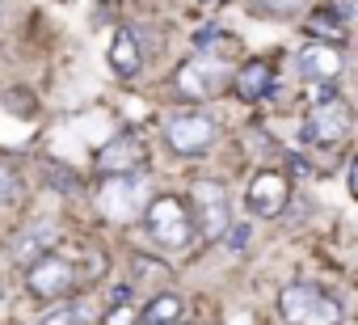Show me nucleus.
<instances>
[{"mask_svg":"<svg viewBox=\"0 0 358 325\" xmlns=\"http://www.w3.org/2000/svg\"><path fill=\"white\" fill-rule=\"evenodd\" d=\"M312 39H329V43H345V22L333 13V9H320V13H312L308 18V26H303Z\"/></svg>","mask_w":358,"mask_h":325,"instance_id":"obj_17","label":"nucleus"},{"mask_svg":"<svg viewBox=\"0 0 358 325\" xmlns=\"http://www.w3.org/2000/svg\"><path fill=\"white\" fill-rule=\"evenodd\" d=\"M139 64H143L139 43H135V34H131V30H122V34L114 39V47H110V68H114L122 81H131V76L139 72Z\"/></svg>","mask_w":358,"mask_h":325,"instance_id":"obj_16","label":"nucleus"},{"mask_svg":"<svg viewBox=\"0 0 358 325\" xmlns=\"http://www.w3.org/2000/svg\"><path fill=\"white\" fill-rule=\"evenodd\" d=\"M282 317L291 325H341V304L316 283H291L282 291Z\"/></svg>","mask_w":358,"mask_h":325,"instance_id":"obj_3","label":"nucleus"},{"mask_svg":"<svg viewBox=\"0 0 358 325\" xmlns=\"http://www.w3.org/2000/svg\"><path fill=\"white\" fill-rule=\"evenodd\" d=\"M22 195H26V182H22V174L9 165V160H0V207L17 203Z\"/></svg>","mask_w":358,"mask_h":325,"instance_id":"obj_18","label":"nucleus"},{"mask_svg":"<svg viewBox=\"0 0 358 325\" xmlns=\"http://www.w3.org/2000/svg\"><path fill=\"white\" fill-rule=\"evenodd\" d=\"M55 241H59V224H55V220H34L30 228H22V233L13 237V262L30 266V262H38L43 254H51Z\"/></svg>","mask_w":358,"mask_h":325,"instance_id":"obj_11","label":"nucleus"},{"mask_svg":"<svg viewBox=\"0 0 358 325\" xmlns=\"http://www.w3.org/2000/svg\"><path fill=\"white\" fill-rule=\"evenodd\" d=\"M131 266H135V279H169V266L160 262V258H143V254H135L131 258Z\"/></svg>","mask_w":358,"mask_h":325,"instance_id":"obj_19","label":"nucleus"},{"mask_svg":"<svg viewBox=\"0 0 358 325\" xmlns=\"http://www.w3.org/2000/svg\"><path fill=\"white\" fill-rule=\"evenodd\" d=\"M287 199H291V182H287L278 170H262V174L249 182V195H245L249 212H253V216H262V220H274V216H282Z\"/></svg>","mask_w":358,"mask_h":325,"instance_id":"obj_8","label":"nucleus"},{"mask_svg":"<svg viewBox=\"0 0 358 325\" xmlns=\"http://www.w3.org/2000/svg\"><path fill=\"white\" fill-rule=\"evenodd\" d=\"M190 203H194V228L207 241H220L228 233V191L220 182H194L190 186Z\"/></svg>","mask_w":358,"mask_h":325,"instance_id":"obj_6","label":"nucleus"},{"mask_svg":"<svg viewBox=\"0 0 358 325\" xmlns=\"http://www.w3.org/2000/svg\"><path fill=\"white\" fill-rule=\"evenodd\" d=\"M350 131H354V114H350V106L341 97L320 102L312 110V118L303 123V139L308 144H341V139H350Z\"/></svg>","mask_w":358,"mask_h":325,"instance_id":"obj_7","label":"nucleus"},{"mask_svg":"<svg viewBox=\"0 0 358 325\" xmlns=\"http://www.w3.org/2000/svg\"><path fill=\"white\" fill-rule=\"evenodd\" d=\"M43 325H101V312L93 300H68V304H55L51 312H43Z\"/></svg>","mask_w":358,"mask_h":325,"instance_id":"obj_14","label":"nucleus"},{"mask_svg":"<svg viewBox=\"0 0 358 325\" xmlns=\"http://www.w3.org/2000/svg\"><path fill=\"white\" fill-rule=\"evenodd\" d=\"M148 195H152V191H148V178H139V174H114V178H106L101 191H97V212H101L110 224H131V220L143 216Z\"/></svg>","mask_w":358,"mask_h":325,"instance_id":"obj_2","label":"nucleus"},{"mask_svg":"<svg viewBox=\"0 0 358 325\" xmlns=\"http://www.w3.org/2000/svg\"><path fill=\"white\" fill-rule=\"evenodd\" d=\"M245 241H249V224H236L232 228V245H245Z\"/></svg>","mask_w":358,"mask_h":325,"instance_id":"obj_22","label":"nucleus"},{"mask_svg":"<svg viewBox=\"0 0 358 325\" xmlns=\"http://www.w3.org/2000/svg\"><path fill=\"white\" fill-rule=\"evenodd\" d=\"M224 85H228V68L220 60H190V64L177 68V89H182L186 97H194V102L215 97Z\"/></svg>","mask_w":358,"mask_h":325,"instance_id":"obj_9","label":"nucleus"},{"mask_svg":"<svg viewBox=\"0 0 358 325\" xmlns=\"http://www.w3.org/2000/svg\"><path fill=\"white\" fill-rule=\"evenodd\" d=\"M182 312H186V300H182V296L160 291V296H152V304H148L135 321H139V325H177V321H182Z\"/></svg>","mask_w":358,"mask_h":325,"instance_id":"obj_15","label":"nucleus"},{"mask_svg":"<svg viewBox=\"0 0 358 325\" xmlns=\"http://www.w3.org/2000/svg\"><path fill=\"white\" fill-rule=\"evenodd\" d=\"M164 139L173 152L182 156H203L215 139H220V127L211 114H199V110H177L169 123H164Z\"/></svg>","mask_w":358,"mask_h":325,"instance_id":"obj_4","label":"nucleus"},{"mask_svg":"<svg viewBox=\"0 0 358 325\" xmlns=\"http://www.w3.org/2000/svg\"><path fill=\"white\" fill-rule=\"evenodd\" d=\"M26 287H30L38 300H68V296L80 287V270H76L68 258L43 254L38 262H30V270H26Z\"/></svg>","mask_w":358,"mask_h":325,"instance_id":"obj_5","label":"nucleus"},{"mask_svg":"<svg viewBox=\"0 0 358 325\" xmlns=\"http://www.w3.org/2000/svg\"><path fill=\"white\" fill-rule=\"evenodd\" d=\"M303 5V0H253V9H262V13H270V18H287V13H295Z\"/></svg>","mask_w":358,"mask_h":325,"instance_id":"obj_20","label":"nucleus"},{"mask_svg":"<svg viewBox=\"0 0 358 325\" xmlns=\"http://www.w3.org/2000/svg\"><path fill=\"white\" fill-rule=\"evenodd\" d=\"M295 68H299V76H308V81H333V76L341 72V55H337V47L312 43V47H303V51L295 55Z\"/></svg>","mask_w":358,"mask_h":325,"instance_id":"obj_12","label":"nucleus"},{"mask_svg":"<svg viewBox=\"0 0 358 325\" xmlns=\"http://www.w3.org/2000/svg\"><path fill=\"white\" fill-rule=\"evenodd\" d=\"M135 317H139V312H135L131 304H114V308L101 317V325H135Z\"/></svg>","mask_w":358,"mask_h":325,"instance_id":"obj_21","label":"nucleus"},{"mask_svg":"<svg viewBox=\"0 0 358 325\" xmlns=\"http://www.w3.org/2000/svg\"><path fill=\"white\" fill-rule=\"evenodd\" d=\"M232 89H236L241 102H262V97H270V93H274V64H266V60L245 64V68L236 72Z\"/></svg>","mask_w":358,"mask_h":325,"instance_id":"obj_13","label":"nucleus"},{"mask_svg":"<svg viewBox=\"0 0 358 325\" xmlns=\"http://www.w3.org/2000/svg\"><path fill=\"white\" fill-rule=\"evenodd\" d=\"M139 220H143L148 237H152L160 249H186L190 237H194V220H190L186 203L177 199V195H156V199H148V207H143Z\"/></svg>","mask_w":358,"mask_h":325,"instance_id":"obj_1","label":"nucleus"},{"mask_svg":"<svg viewBox=\"0 0 358 325\" xmlns=\"http://www.w3.org/2000/svg\"><path fill=\"white\" fill-rule=\"evenodd\" d=\"M148 160V148H143V139L135 135V131H118L101 152H97V170L101 174H135L139 165Z\"/></svg>","mask_w":358,"mask_h":325,"instance_id":"obj_10","label":"nucleus"}]
</instances>
